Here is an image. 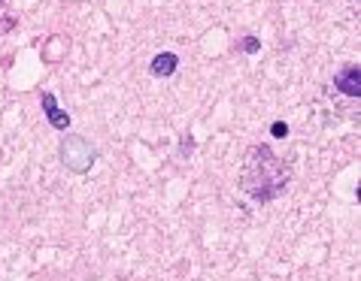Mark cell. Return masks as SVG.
Listing matches in <instances>:
<instances>
[{
    "label": "cell",
    "instance_id": "cell-1",
    "mask_svg": "<svg viewBox=\"0 0 361 281\" xmlns=\"http://www.w3.org/2000/svg\"><path fill=\"white\" fill-rule=\"evenodd\" d=\"M240 185H243V190L252 200L267 203V200H273V197H279L286 190V185H289V169L282 166V160L273 155L267 145H255L246 155Z\"/></svg>",
    "mask_w": 361,
    "mask_h": 281
},
{
    "label": "cell",
    "instance_id": "cell-2",
    "mask_svg": "<svg viewBox=\"0 0 361 281\" xmlns=\"http://www.w3.org/2000/svg\"><path fill=\"white\" fill-rule=\"evenodd\" d=\"M61 160H64L67 169L85 172L94 163V148H91V142L85 136H67L64 142H61Z\"/></svg>",
    "mask_w": 361,
    "mask_h": 281
},
{
    "label": "cell",
    "instance_id": "cell-6",
    "mask_svg": "<svg viewBox=\"0 0 361 281\" xmlns=\"http://www.w3.org/2000/svg\"><path fill=\"white\" fill-rule=\"evenodd\" d=\"M258 46H261V42H258L255 36H246V39H243V52H249V55H252V52H258Z\"/></svg>",
    "mask_w": 361,
    "mask_h": 281
},
{
    "label": "cell",
    "instance_id": "cell-4",
    "mask_svg": "<svg viewBox=\"0 0 361 281\" xmlns=\"http://www.w3.org/2000/svg\"><path fill=\"white\" fill-rule=\"evenodd\" d=\"M43 109H46V118H49V124L55 127V130H67V124H70V115H67L64 109L55 103V97L46 91L43 94Z\"/></svg>",
    "mask_w": 361,
    "mask_h": 281
},
{
    "label": "cell",
    "instance_id": "cell-5",
    "mask_svg": "<svg viewBox=\"0 0 361 281\" xmlns=\"http://www.w3.org/2000/svg\"><path fill=\"white\" fill-rule=\"evenodd\" d=\"M176 63H179V58H176L173 52H161V55H155V61H152V73H155V76H173Z\"/></svg>",
    "mask_w": 361,
    "mask_h": 281
},
{
    "label": "cell",
    "instance_id": "cell-7",
    "mask_svg": "<svg viewBox=\"0 0 361 281\" xmlns=\"http://www.w3.org/2000/svg\"><path fill=\"white\" fill-rule=\"evenodd\" d=\"M270 130H273V136H289V127L282 124V121H276V124L270 127Z\"/></svg>",
    "mask_w": 361,
    "mask_h": 281
},
{
    "label": "cell",
    "instance_id": "cell-3",
    "mask_svg": "<svg viewBox=\"0 0 361 281\" xmlns=\"http://www.w3.org/2000/svg\"><path fill=\"white\" fill-rule=\"evenodd\" d=\"M334 85H337L343 94H349V97H358V94H361V70H358V67H346V70H340V73H337V79H334Z\"/></svg>",
    "mask_w": 361,
    "mask_h": 281
}]
</instances>
